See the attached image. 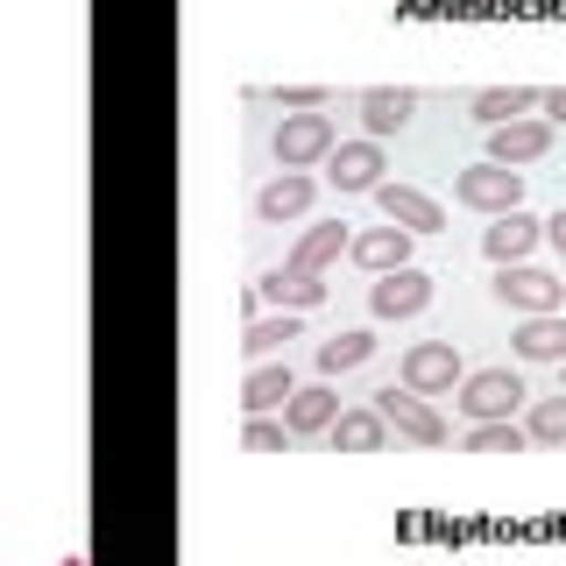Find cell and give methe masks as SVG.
I'll return each mask as SVG.
<instances>
[{"label":"cell","mask_w":566,"mask_h":566,"mask_svg":"<svg viewBox=\"0 0 566 566\" xmlns=\"http://www.w3.org/2000/svg\"><path fill=\"white\" fill-rule=\"evenodd\" d=\"M538 106H545V120L559 128V120H566V85H553V93H538Z\"/></svg>","instance_id":"cell-28"},{"label":"cell","mask_w":566,"mask_h":566,"mask_svg":"<svg viewBox=\"0 0 566 566\" xmlns=\"http://www.w3.org/2000/svg\"><path fill=\"white\" fill-rule=\"evenodd\" d=\"M347 248H354V241H347V227H340V220H333V227H312V234L291 248V262H283V270H297V276H318L333 255H347Z\"/></svg>","instance_id":"cell-19"},{"label":"cell","mask_w":566,"mask_h":566,"mask_svg":"<svg viewBox=\"0 0 566 566\" xmlns=\"http://www.w3.org/2000/svg\"><path fill=\"white\" fill-rule=\"evenodd\" d=\"M305 206H312V177H305V170H283V177H270V185L255 191V220H262V227L297 220Z\"/></svg>","instance_id":"cell-13"},{"label":"cell","mask_w":566,"mask_h":566,"mask_svg":"<svg viewBox=\"0 0 566 566\" xmlns=\"http://www.w3.org/2000/svg\"><path fill=\"white\" fill-rule=\"evenodd\" d=\"M368 354H376V333H333V340H318V368H326V376H347V368H361Z\"/></svg>","instance_id":"cell-22"},{"label":"cell","mask_w":566,"mask_h":566,"mask_svg":"<svg viewBox=\"0 0 566 566\" xmlns=\"http://www.w3.org/2000/svg\"><path fill=\"white\" fill-rule=\"evenodd\" d=\"M545 241H553L559 255H566V212H553V220H545Z\"/></svg>","instance_id":"cell-29"},{"label":"cell","mask_w":566,"mask_h":566,"mask_svg":"<svg viewBox=\"0 0 566 566\" xmlns=\"http://www.w3.org/2000/svg\"><path fill=\"white\" fill-rule=\"evenodd\" d=\"M531 439H566V389H559V397H545L538 411H531Z\"/></svg>","instance_id":"cell-26"},{"label":"cell","mask_w":566,"mask_h":566,"mask_svg":"<svg viewBox=\"0 0 566 566\" xmlns=\"http://www.w3.org/2000/svg\"><path fill=\"white\" fill-rule=\"evenodd\" d=\"M474 120L482 128H510V120H524V106H538V93L531 85H489V93H474Z\"/></svg>","instance_id":"cell-20"},{"label":"cell","mask_w":566,"mask_h":566,"mask_svg":"<svg viewBox=\"0 0 566 566\" xmlns=\"http://www.w3.org/2000/svg\"><path fill=\"white\" fill-rule=\"evenodd\" d=\"M297 340V312H276V318H255V326L241 333V347H248V361H270L276 347H291Z\"/></svg>","instance_id":"cell-23"},{"label":"cell","mask_w":566,"mask_h":566,"mask_svg":"<svg viewBox=\"0 0 566 566\" xmlns=\"http://www.w3.org/2000/svg\"><path fill=\"white\" fill-rule=\"evenodd\" d=\"M453 199L474 206V212H517V206H524V170H510V164L460 170V177H453Z\"/></svg>","instance_id":"cell-1"},{"label":"cell","mask_w":566,"mask_h":566,"mask_svg":"<svg viewBox=\"0 0 566 566\" xmlns=\"http://www.w3.org/2000/svg\"><path fill=\"white\" fill-rule=\"evenodd\" d=\"M510 347H517V361H566V318L559 312L524 318V326L510 333Z\"/></svg>","instance_id":"cell-16"},{"label":"cell","mask_w":566,"mask_h":566,"mask_svg":"<svg viewBox=\"0 0 566 566\" xmlns=\"http://www.w3.org/2000/svg\"><path fill=\"white\" fill-rule=\"evenodd\" d=\"M389 432H397V424H389L376 403H368V411H340V418H333V447H340V453H382Z\"/></svg>","instance_id":"cell-14"},{"label":"cell","mask_w":566,"mask_h":566,"mask_svg":"<svg viewBox=\"0 0 566 566\" xmlns=\"http://www.w3.org/2000/svg\"><path fill=\"white\" fill-rule=\"evenodd\" d=\"M291 397H297V376H291V361H255V368H248V382H241V403H248V418H270V411H283Z\"/></svg>","instance_id":"cell-12"},{"label":"cell","mask_w":566,"mask_h":566,"mask_svg":"<svg viewBox=\"0 0 566 566\" xmlns=\"http://www.w3.org/2000/svg\"><path fill=\"white\" fill-rule=\"evenodd\" d=\"M291 424H276V418H248V432H241V447L248 453H283V447H291Z\"/></svg>","instance_id":"cell-25"},{"label":"cell","mask_w":566,"mask_h":566,"mask_svg":"<svg viewBox=\"0 0 566 566\" xmlns=\"http://www.w3.org/2000/svg\"><path fill=\"white\" fill-rule=\"evenodd\" d=\"M524 424H510V418H495V424H468V453H524Z\"/></svg>","instance_id":"cell-24"},{"label":"cell","mask_w":566,"mask_h":566,"mask_svg":"<svg viewBox=\"0 0 566 566\" xmlns=\"http://www.w3.org/2000/svg\"><path fill=\"white\" fill-rule=\"evenodd\" d=\"M376 411L397 424V439H418V447H447V439H453V432H447V418H439L432 403L418 397V389H397V382L376 389Z\"/></svg>","instance_id":"cell-2"},{"label":"cell","mask_w":566,"mask_h":566,"mask_svg":"<svg viewBox=\"0 0 566 566\" xmlns=\"http://www.w3.org/2000/svg\"><path fill=\"white\" fill-rule=\"evenodd\" d=\"M460 376V347L453 340H418L411 354H403V389H418V397H447Z\"/></svg>","instance_id":"cell-4"},{"label":"cell","mask_w":566,"mask_h":566,"mask_svg":"<svg viewBox=\"0 0 566 566\" xmlns=\"http://www.w3.org/2000/svg\"><path fill=\"white\" fill-rule=\"evenodd\" d=\"M376 206H382V220L411 227V234H439V227H447L439 199H432V191H418V185H376Z\"/></svg>","instance_id":"cell-8"},{"label":"cell","mask_w":566,"mask_h":566,"mask_svg":"<svg viewBox=\"0 0 566 566\" xmlns=\"http://www.w3.org/2000/svg\"><path fill=\"white\" fill-rule=\"evenodd\" d=\"M517 397H524L517 368H482V376H468V382H460V411H468L474 424L510 418V411H517Z\"/></svg>","instance_id":"cell-5"},{"label":"cell","mask_w":566,"mask_h":566,"mask_svg":"<svg viewBox=\"0 0 566 566\" xmlns=\"http://www.w3.org/2000/svg\"><path fill=\"white\" fill-rule=\"evenodd\" d=\"M255 291L270 297V305H283V312H312L318 297H326V283H318V276H297V270H270Z\"/></svg>","instance_id":"cell-21"},{"label":"cell","mask_w":566,"mask_h":566,"mask_svg":"<svg viewBox=\"0 0 566 566\" xmlns=\"http://www.w3.org/2000/svg\"><path fill=\"white\" fill-rule=\"evenodd\" d=\"M411 227H397V220H389V227H368V234H354V248H347V255L354 262H361V270H376V276H389V270H411Z\"/></svg>","instance_id":"cell-9"},{"label":"cell","mask_w":566,"mask_h":566,"mask_svg":"<svg viewBox=\"0 0 566 566\" xmlns=\"http://www.w3.org/2000/svg\"><path fill=\"white\" fill-rule=\"evenodd\" d=\"M495 297H503L510 312L538 318V312H559L566 283H559L553 270H531V262H503V276H495Z\"/></svg>","instance_id":"cell-3"},{"label":"cell","mask_w":566,"mask_h":566,"mask_svg":"<svg viewBox=\"0 0 566 566\" xmlns=\"http://www.w3.org/2000/svg\"><path fill=\"white\" fill-rule=\"evenodd\" d=\"M553 149V120H510V128H489V164H538Z\"/></svg>","instance_id":"cell-10"},{"label":"cell","mask_w":566,"mask_h":566,"mask_svg":"<svg viewBox=\"0 0 566 566\" xmlns=\"http://www.w3.org/2000/svg\"><path fill=\"white\" fill-rule=\"evenodd\" d=\"M411 114H418V93H403V85H368V93H361V120H368V135H376V142L397 135Z\"/></svg>","instance_id":"cell-15"},{"label":"cell","mask_w":566,"mask_h":566,"mask_svg":"<svg viewBox=\"0 0 566 566\" xmlns=\"http://www.w3.org/2000/svg\"><path fill=\"white\" fill-rule=\"evenodd\" d=\"M333 418H340V389H326V382L297 389V397L283 403V424H291L297 439H305V432H333Z\"/></svg>","instance_id":"cell-17"},{"label":"cell","mask_w":566,"mask_h":566,"mask_svg":"<svg viewBox=\"0 0 566 566\" xmlns=\"http://www.w3.org/2000/svg\"><path fill=\"white\" fill-rule=\"evenodd\" d=\"M333 149H340V135H333L326 114H291L276 128V164L283 170H305V164H318V156H333Z\"/></svg>","instance_id":"cell-6"},{"label":"cell","mask_w":566,"mask_h":566,"mask_svg":"<svg viewBox=\"0 0 566 566\" xmlns=\"http://www.w3.org/2000/svg\"><path fill=\"white\" fill-rule=\"evenodd\" d=\"M270 99H276V106H297V114H318V106H326L333 93H326V85H276Z\"/></svg>","instance_id":"cell-27"},{"label":"cell","mask_w":566,"mask_h":566,"mask_svg":"<svg viewBox=\"0 0 566 566\" xmlns=\"http://www.w3.org/2000/svg\"><path fill=\"white\" fill-rule=\"evenodd\" d=\"M333 185H340V191H376V185H389V177H382V142L376 135L340 142V149H333Z\"/></svg>","instance_id":"cell-11"},{"label":"cell","mask_w":566,"mask_h":566,"mask_svg":"<svg viewBox=\"0 0 566 566\" xmlns=\"http://www.w3.org/2000/svg\"><path fill=\"white\" fill-rule=\"evenodd\" d=\"M531 241H538V220L517 206V212H495V227L482 234V248H489V262H524L531 255Z\"/></svg>","instance_id":"cell-18"},{"label":"cell","mask_w":566,"mask_h":566,"mask_svg":"<svg viewBox=\"0 0 566 566\" xmlns=\"http://www.w3.org/2000/svg\"><path fill=\"white\" fill-rule=\"evenodd\" d=\"M424 305H432V276L424 270H389L376 291H368V312L376 318H418Z\"/></svg>","instance_id":"cell-7"}]
</instances>
